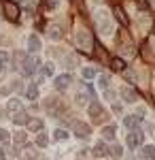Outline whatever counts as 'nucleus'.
<instances>
[{
  "instance_id": "28",
  "label": "nucleus",
  "mask_w": 155,
  "mask_h": 160,
  "mask_svg": "<svg viewBox=\"0 0 155 160\" xmlns=\"http://www.w3.org/2000/svg\"><path fill=\"white\" fill-rule=\"evenodd\" d=\"M74 100H77V105L85 107V105H87V94H85V92H79V94L74 96Z\"/></svg>"
},
{
  "instance_id": "33",
  "label": "nucleus",
  "mask_w": 155,
  "mask_h": 160,
  "mask_svg": "<svg viewBox=\"0 0 155 160\" xmlns=\"http://www.w3.org/2000/svg\"><path fill=\"white\" fill-rule=\"evenodd\" d=\"M121 152H123V149H121L119 145H115V148H113V156H121Z\"/></svg>"
},
{
  "instance_id": "12",
  "label": "nucleus",
  "mask_w": 155,
  "mask_h": 160,
  "mask_svg": "<svg viewBox=\"0 0 155 160\" xmlns=\"http://www.w3.org/2000/svg\"><path fill=\"white\" fill-rule=\"evenodd\" d=\"M140 120L143 118H138V115H128V118H123V126L125 128H138Z\"/></svg>"
},
{
  "instance_id": "2",
  "label": "nucleus",
  "mask_w": 155,
  "mask_h": 160,
  "mask_svg": "<svg viewBox=\"0 0 155 160\" xmlns=\"http://www.w3.org/2000/svg\"><path fill=\"white\" fill-rule=\"evenodd\" d=\"M2 9L9 22H17L19 19V4H15L13 0H2Z\"/></svg>"
},
{
  "instance_id": "22",
  "label": "nucleus",
  "mask_w": 155,
  "mask_h": 160,
  "mask_svg": "<svg viewBox=\"0 0 155 160\" xmlns=\"http://www.w3.org/2000/svg\"><path fill=\"white\" fill-rule=\"evenodd\" d=\"M49 37L53 38V41H60V38H62L60 28H58V26H51V28H49Z\"/></svg>"
},
{
  "instance_id": "6",
  "label": "nucleus",
  "mask_w": 155,
  "mask_h": 160,
  "mask_svg": "<svg viewBox=\"0 0 155 160\" xmlns=\"http://www.w3.org/2000/svg\"><path fill=\"white\" fill-rule=\"evenodd\" d=\"M70 81H72V77L68 73H66V75H60V77H55V79H53V88H55L58 92H64L66 88L70 86Z\"/></svg>"
},
{
  "instance_id": "9",
  "label": "nucleus",
  "mask_w": 155,
  "mask_h": 160,
  "mask_svg": "<svg viewBox=\"0 0 155 160\" xmlns=\"http://www.w3.org/2000/svg\"><path fill=\"white\" fill-rule=\"evenodd\" d=\"M45 107H47V111H49V113H53V118H55V115H60L62 111H64V107H62L60 102H58V98H49Z\"/></svg>"
},
{
  "instance_id": "10",
  "label": "nucleus",
  "mask_w": 155,
  "mask_h": 160,
  "mask_svg": "<svg viewBox=\"0 0 155 160\" xmlns=\"http://www.w3.org/2000/svg\"><path fill=\"white\" fill-rule=\"evenodd\" d=\"M119 94L123 96V98H125V102H136V100H138V94H136V92H134L132 88H128V86H123V88H121V90H119Z\"/></svg>"
},
{
  "instance_id": "35",
  "label": "nucleus",
  "mask_w": 155,
  "mask_h": 160,
  "mask_svg": "<svg viewBox=\"0 0 155 160\" xmlns=\"http://www.w3.org/2000/svg\"><path fill=\"white\" fill-rule=\"evenodd\" d=\"M113 111H115V113L119 115V113H121V105H113Z\"/></svg>"
},
{
  "instance_id": "36",
  "label": "nucleus",
  "mask_w": 155,
  "mask_h": 160,
  "mask_svg": "<svg viewBox=\"0 0 155 160\" xmlns=\"http://www.w3.org/2000/svg\"><path fill=\"white\" fill-rule=\"evenodd\" d=\"M4 156H7V154H4V149L0 148V158H4Z\"/></svg>"
},
{
  "instance_id": "11",
  "label": "nucleus",
  "mask_w": 155,
  "mask_h": 160,
  "mask_svg": "<svg viewBox=\"0 0 155 160\" xmlns=\"http://www.w3.org/2000/svg\"><path fill=\"white\" fill-rule=\"evenodd\" d=\"M11 120H13V122H15V126H26L30 118H28V113H26V111L17 109V111H15V115H13Z\"/></svg>"
},
{
  "instance_id": "23",
  "label": "nucleus",
  "mask_w": 155,
  "mask_h": 160,
  "mask_svg": "<svg viewBox=\"0 0 155 160\" xmlns=\"http://www.w3.org/2000/svg\"><path fill=\"white\" fill-rule=\"evenodd\" d=\"M98 86H100V90H106V88L110 86V79H108L106 75H100V77H98Z\"/></svg>"
},
{
  "instance_id": "13",
  "label": "nucleus",
  "mask_w": 155,
  "mask_h": 160,
  "mask_svg": "<svg viewBox=\"0 0 155 160\" xmlns=\"http://www.w3.org/2000/svg\"><path fill=\"white\" fill-rule=\"evenodd\" d=\"M94 156H96V158H104V156H108V148L102 143V141L94 148Z\"/></svg>"
},
{
  "instance_id": "3",
  "label": "nucleus",
  "mask_w": 155,
  "mask_h": 160,
  "mask_svg": "<svg viewBox=\"0 0 155 160\" xmlns=\"http://www.w3.org/2000/svg\"><path fill=\"white\" fill-rule=\"evenodd\" d=\"M96 22H98V30L102 32V34H110L113 32V24H110V19L106 17V13H98V17H96Z\"/></svg>"
},
{
  "instance_id": "15",
  "label": "nucleus",
  "mask_w": 155,
  "mask_h": 160,
  "mask_svg": "<svg viewBox=\"0 0 155 160\" xmlns=\"http://www.w3.org/2000/svg\"><path fill=\"white\" fill-rule=\"evenodd\" d=\"M113 13H115V17H117V19H119V22H121L123 26H128V24H130L128 15H125V11H123L121 7H115V11H113Z\"/></svg>"
},
{
  "instance_id": "25",
  "label": "nucleus",
  "mask_w": 155,
  "mask_h": 160,
  "mask_svg": "<svg viewBox=\"0 0 155 160\" xmlns=\"http://www.w3.org/2000/svg\"><path fill=\"white\" fill-rule=\"evenodd\" d=\"M17 109H21V102H19L17 98H11L9 105H7V111H17Z\"/></svg>"
},
{
  "instance_id": "29",
  "label": "nucleus",
  "mask_w": 155,
  "mask_h": 160,
  "mask_svg": "<svg viewBox=\"0 0 155 160\" xmlns=\"http://www.w3.org/2000/svg\"><path fill=\"white\" fill-rule=\"evenodd\" d=\"M58 4H60V0H45V7H47L49 11H51V9H55Z\"/></svg>"
},
{
  "instance_id": "5",
  "label": "nucleus",
  "mask_w": 155,
  "mask_h": 160,
  "mask_svg": "<svg viewBox=\"0 0 155 160\" xmlns=\"http://www.w3.org/2000/svg\"><path fill=\"white\" fill-rule=\"evenodd\" d=\"M72 130H74V137H79V139H89V135H92V128L85 122H74Z\"/></svg>"
},
{
  "instance_id": "21",
  "label": "nucleus",
  "mask_w": 155,
  "mask_h": 160,
  "mask_svg": "<svg viewBox=\"0 0 155 160\" xmlns=\"http://www.w3.org/2000/svg\"><path fill=\"white\" fill-rule=\"evenodd\" d=\"M140 156H143V158H155V148L153 145H144L143 152H140Z\"/></svg>"
},
{
  "instance_id": "8",
  "label": "nucleus",
  "mask_w": 155,
  "mask_h": 160,
  "mask_svg": "<svg viewBox=\"0 0 155 160\" xmlns=\"http://www.w3.org/2000/svg\"><path fill=\"white\" fill-rule=\"evenodd\" d=\"M87 113H89V118L100 120V118H102V105H100L98 100H92V102L87 105Z\"/></svg>"
},
{
  "instance_id": "32",
  "label": "nucleus",
  "mask_w": 155,
  "mask_h": 160,
  "mask_svg": "<svg viewBox=\"0 0 155 160\" xmlns=\"http://www.w3.org/2000/svg\"><path fill=\"white\" fill-rule=\"evenodd\" d=\"M7 139H9V132H7L4 128H0V143H4Z\"/></svg>"
},
{
  "instance_id": "1",
  "label": "nucleus",
  "mask_w": 155,
  "mask_h": 160,
  "mask_svg": "<svg viewBox=\"0 0 155 160\" xmlns=\"http://www.w3.org/2000/svg\"><path fill=\"white\" fill-rule=\"evenodd\" d=\"M40 58L36 56V53H30L28 58H26V62H24V75L26 77H30V75H34L38 68H40Z\"/></svg>"
},
{
  "instance_id": "26",
  "label": "nucleus",
  "mask_w": 155,
  "mask_h": 160,
  "mask_svg": "<svg viewBox=\"0 0 155 160\" xmlns=\"http://www.w3.org/2000/svg\"><path fill=\"white\" fill-rule=\"evenodd\" d=\"M81 75H83V79H92V77H96V71L92 68V66H83Z\"/></svg>"
},
{
  "instance_id": "30",
  "label": "nucleus",
  "mask_w": 155,
  "mask_h": 160,
  "mask_svg": "<svg viewBox=\"0 0 155 160\" xmlns=\"http://www.w3.org/2000/svg\"><path fill=\"white\" fill-rule=\"evenodd\" d=\"M15 143L19 145V143H26V132H17L15 135Z\"/></svg>"
},
{
  "instance_id": "31",
  "label": "nucleus",
  "mask_w": 155,
  "mask_h": 160,
  "mask_svg": "<svg viewBox=\"0 0 155 160\" xmlns=\"http://www.w3.org/2000/svg\"><path fill=\"white\" fill-rule=\"evenodd\" d=\"M74 64H77V58H74V56H68V58H66V66H68V68H74Z\"/></svg>"
},
{
  "instance_id": "18",
  "label": "nucleus",
  "mask_w": 155,
  "mask_h": 160,
  "mask_svg": "<svg viewBox=\"0 0 155 160\" xmlns=\"http://www.w3.org/2000/svg\"><path fill=\"white\" fill-rule=\"evenodd\" d=\"M110 68L117 71V73H121V71H125V62L121 60V58H113V60H110Z\"/></svg>"
},
{
  "instance_id": "4",
  "label": "nucleus",
  "mask_w": 155,
  "mask_h": 160,
  "mask_svg": "<svg viewBox=\"0 0 155 160\" xmlns=\"http://www.w3.org/2000/svg\"><path fill=\"white\" fill-rule=\"evenodd\" d=\"M143 139H144V135L140 132V130L132 128V130H130V135H128V148H132V149H138L140 145H143Z\"/></svg>"
},
{
  "instance_id": "27",
  "label": "nucleus",
  "mask_w": 155,
  "mask_h": 160,
  "mask_svg": "<svg viewBox=\"0 0 155 160\" xmlns=\"http://www.w3.org/2000/svg\"><path fill=\"white\" fill-rule=\"evenodd\" d=\"M7 60H9V53H7V51H0V75L4 73V66H7Z\"/></svg>"
},
{
  "instance_id": "19",
  "label": "nucleus",
  "mask_w": 155,
  "mask_h": 160,
  "mask_svg": "<svg viewBox=\"0 0 155 160\" xmlns=\"http://www.w3.org/2000/svg\"><path fill=\"white\" fill-rule=\"evenodd\" d=\"M26 126H28L32 132H36V130H43V126H45V124H43V120H28Z\"/></svg>"
},
{
  "instance_id": "17",
  "label": "nucleus",
  "mask_w": 155,
  "mask_h": 160,
  "mask_svg": "<svg viewBox=\"0 0 155 160\" xmlns=\"http://www.w3.org/2000/svg\"><path fill=\"white\" fill-rule=\"evenodd\" d=\"M28 100H36L38 98V83H30L28 86V92H26Z\"/></svg>"
},
{
  "instance_id": "14",
  "label": "nucleus",
  "mask_w": 155,
  "mask_h": 160,
  "mask_svg": "<svg viewBox=\"0 0 155 160\" xmlns=\"http://www.w3.org/2000/svg\"><path fill=\"white\" fill-rule=\"evenodd\" d=\"M115 132H117L115 126H104V128H102V137H104L106 141H115Z\"/></svg>"
},
{
  "instance_id": "24",
  "label": "nucleus",
  "mask_w": 155,
  "mask_h": 160,
  "mask_svg": "<svg viewBox=\"0 0 155 160\" xmlns=\"http://www.w3.org/2000/svg\"><path fill=\"white\" fill-rule=\"evenodd\" d=\"M40 71L45 77H53V64L49 62V64H40Z\"/></svg>"
},
{
  "instance_id": "7",
  "label": "nucleus",
  "mask_w": 155,
  "mask_h": 160,
  "mask_svg": "<svg viewBox=\"0 0 155 160\" xmlns=\"http://www.w3.org/2000/svg\"><path fill=\"white\" fill-rule=\"evenodd\" d=\"M40 49H43L40 38L36 37V34H30V37H28V53H38Z\"/></svg>"
},
{
  "instance_id": "16",
  "label": "nucleus",
  "mask_w": 155,
  "mask_h": 160,
  "mask_svg": "<svg viewBox=\"0 0 155 160\" xmlns=\"http://www.w3.org/2000/svg\"><path fill=\"white\" fill-rule=\"evenodd\" d=\"M36 145H38V148H47V145H49V137H47V132L38 130V135H36Z\"/></svg>"
},
{
  "instance_id": "34",
  "label": "nucleus",
  "mask_w": 155,
  "mask_h": 160,
  "mask_svg": "<svg viewBox=\"0 0 155 160\" xmlns=\"http://www.w3.org/2000/svg\"><path fill=\"white\" fill-rule=\"evenodd\" d=\"M136 7H140V9H147V2H144V0H136Z\"/></svg>"
},
{
  "instance_id": "20",
  "label": "nucleus",
  "mask_w": 155,
  "mask_h": 160,
  "mask_svg": "<svg viewBox=\"0 0 155 160\" xmlns=\"http://www.w3.org/2000/svg\"><path fill=\"white\" fill-rule=\"evenodd\" d=\"M68 137H70V135H68V132H66L64 128H58V130L53 132V141H66Z\"/></svg>"
}]
</instances>
